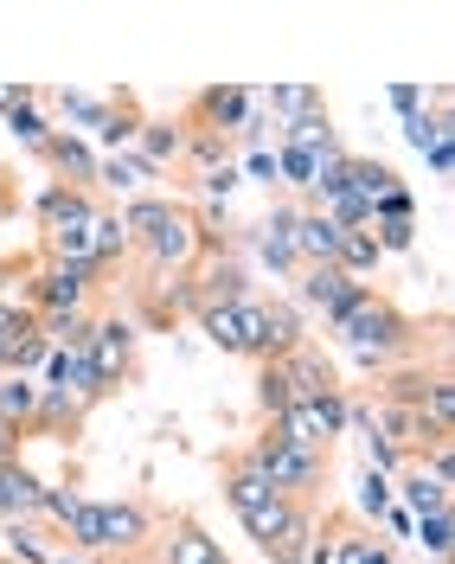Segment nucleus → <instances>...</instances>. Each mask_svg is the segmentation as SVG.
Returning a JSON list of instances; mask_svg holds the SVG:
<instances>
[{"label": "nucleus", "instance_id": "72a5a7b5", "mask_svg": "<svg viewBox=\"0 0 455 564\" xmlns=\"http://www.w3.org/2000/svg\"><path fill=\"white\" fill-rule=\"evenodd\" d=\"M411 532L423 539V552H430V558H449V539H455L449 507H443V513H423V520H411Z\"/></svg>", "mask_w": 455, "mask_h": 564}, {"label": "nucleus", "instance_id": "2eb2a0df", "mask_svg": "<svg viewBox=\"0 0 455 564\" xmlns=\"http://www.w3.org/2000/svg\"><path fill=\"white\" fill-rule=\"evenodd\" d=\"M257 109H263L257 104V90H206V97H199V116L218 122V135H245Z\"/></svg>", "mask_w": 455, "mask_h": 564}, {"label": "nucleus", "instance_id": "c85d7f7f", "mask_svg": "<svg viewBox=\"0 0 455 564\" xmlns=\"http://www.w3.org/2000/svg\"><path fill=\"white\" fill-rule=\"evenodd\" d=\"M257 104H270L277 116H289V122H295V116H308V109H327L315 84H282V90H263Z\"/></svg>", "mask_w": 455, "mask_h": 564}, {"label": "nucleus", "instance_id": "a878e982", "mask_svg": "<svg viewBox=\"0 0 455 564\" xmlns=\"http://www.w3.org/2000/svg\"><path fill=\"white\" fill-rule=\"evenodd\" d=\"M122 250H129L122 218H116V212H97V218H90V270H104L109 257H122Z\"/></svg>", "mask_w": 455, "mask_h": 564}, {"label": "nucleus", "instance_id": "ddd939ff", "mask_svg": "<svg viewBox=\"0 0 455 564\" xmlns=\"http://www.w3.org/2000/svg\"><path fill=\"white\" fill-rule=\"evenodd\" d=\"M161 564H231V558L218 552V539L199 520H174L167 545H161Z\"/></svg>", "mask_w": 455, "mask_h": 564}, {"label": "nucleus", "instance_id": "7ed1b4c3", "mask_svg": "<svg viewBox=\"0 0 455 564\" xmlns=\"http://www.w3.org/2000/svg\"><path fill=\"white\" fill-rule=\"evenodd\" d=\"M225 500H231L238 527H245L250 539L263 545V552H270L282 532H289V520L302 513V500H282V494L270 488V481H263V475H257L245 456H231V468H225Z\"/></svg>", "mask_w": 455, "mask_h": 564}, {"label": "nucleus", "instance_id": "f3484780", "mask_svg": "<svg viewBox=\"0 0 455 564\" xmlns=\"http://www.w3.org/2000/svg\"><path fill=\"white\" fill-rule=\"evenodd\" d=\"M33 513H39V481L20 462H0V520L20 527V520H33Z\"/></svg>", "mask_w": 455, "mask_h": 564}, {"label": "nucleus", "instance_id": "9b49d317", "mask_svg": "<svg viewBox=\"0 0 455 564\" xmlns=\"http://www.w3.org/2000/svg\"><path fill=\"white\" fill-rule=\"evenodd\" d=\"M39 386L71 391L84 411H90V404H104V391H97V379H90V359H84V347H52V359H45V379H39Z\"/></svg>", "mask_w": 455, "mask_h": 564}, {"label": "nucleus", "instance_id": "4d7b16f0", "mask_svg": "<svg viewBox=\"0 0 455 564\" xmlns=\"http://www.w3.org/2000/svg\"><path fill=\"white\" fill-rule=\"evenodd\" d=\"M0 206H7V199H0Z\"/></svg>", "mask_w": 455, "mask_h": 564}, {"label": "nucleus", "instance_id": "aec40b11", "mask_svg": "<svg viewBox=\"0 0 455 564\" xmlns=\"http://www.w3.org/2000/svg\"><path fill=\"white\" fill-rule=\"evenodd\" d=\"M33 411H39V379L7 372V379H0V423H7V430H26Z\"/></svg>", "mask_w": 455, "mask_h": 564}, {"label": "nucleus", "instance_id": "f8f14e48", "mask_svg": "<svg viewBox=\"0 0 455 564\" xmlns=\"http://www.w3.org/2000/svg\"><path fill=\"white\" fill-rule=\"evenodd\" d=\"M104 539L109 552H136V545L154 539V513L141 500H104Z\"/></svg>", "mask_w": 455, "mask_h": 564}, {"label": "nucleus", "instance_id": "a211bd4d", "mask_svg": "<svg viewBox=\"0 0 455 564\" xmlns=\"http://www.w3.org/2000/svg\"><path fill=\"white\" fill-rule=\"evenodd\" d=\"M39 154L65 174V186H90V180H97V154H90L77 135H45V148H39Z\"/></svg>", "mask_w": 455, "mask_h": 564}, {"label": "nucleus", "instance_id": "864d4df0", "mask_svg": "<svg viewBox=\"0 0 455 564\" xmlns=\"http://www.w3.org/2000/svg\"><path fill=\"white\" fill-rule=\"evenodd\" d=\"M13 449H20V430H7V423H0V462H13Z\"/></svg>", "mask_w": 455, "mask_h": 564}, {"label": "nucleus", "instance_id": "3c124183", "mask_svg": "<svg viewBox=\"0 0 455 564\" xmlns=\"http://www.w3.org/2000/svg\"><path fill=\"white\" fill-rule=\"evenodd\" d=\"M250 180H263V186H270V180H282L277 174V154H250Z\"/></svg>", "mask_w": 455, "mask_h": 564}, {"label": "nucleus", "instance_id": "6ab92c4d", "mask_svg": "<svg viewBox=\"0 0 455 564\" xmlns=\"http://www.w3.org/2000/svg\"><path fill=\"white\" fill-rule=\"evenodd\" d=\"M65 539H71V552L104 558V552H109V539H104V500H77V507L65 513Z\"/></svg>", "mask_w": 455, "mask_h": 564}, {"label": "nucleus", "instance_id": "9d476101", "mask_svg": "<svg viewBox=\"0 0 455 564\" xmlns=\"http://www.w3.org/2000/svg\"><path fill=\"white\" fill-rule=\"evenodd\" d=\"M277 366H282V379H289V391H295V404H315V398H327V391H340L334 366H327L308 340H302V347H289Z\"/></svg>", "mask_w": 455, "mask_h": 564}, {"label": "nucleus", "instance_id": "0eeeda50", "mask_svg": "<svg viewBox=\"0 0 455 564\" xmlns=\"http://www.w3.org/2000/svg\"><path fill=\"white\" fill-rule=\"evenodd\" d=\"M90 302V270H77V263H45L33 282H26V308L33 315H71V308H84Z\"/></svg>", "mask_w": 455, "mask_h": 564}, {"label": "nucleus", "instance_id": "412c9836", "mask_svg": "<svg viewBox=\"0 0 455 564\" xmlns=\"http://www.w3.org/2000/svg\"><path fill=\"white\" fill-rule=\"evenodd\" d=\"M77 423H84V404H77L71 391L39 386V411H33V423H26V430H77Z\"/></svg>", "mask_w": 455, "mask_h": 564}, {"label": "nucleus", "instance_id": "20e7f679", "mask_svg": "<svg viewBox=\"0 0 455 564\" xmlns=\"http://www.w3.org/2000/svg\"><path fill=\"white\" fill-rule=\"evenodd\" d=\"M90 218H97V199H90V186H52L45 199H39V231H45V245H52V263H77V270H90ZM97 276V270H90Z\"/></svg>", "mask_w": 455, "mask_h": 564}, {"label": "nucleus", "instance_id": "79ce46f5", "mask_svg": "<svg viewBox=\"0 0 455 564\" xmlns=\"http://www.w3.org/2000/svg\"><path fill=\"white\" fill-rule=\"evenodd\" d=\"M404 135H411V148H436L449 135V122L443 116H404Z\"/></svg>", "mask_w": 455, "mask_h": 564}, {"label": "nucleus", "instance_id": "b1692460", "mask_svg": "<svg viewBox=\"0 0 455 564\" xmlns=\"http://www.w3.org/2000/svg\"><path fill=\"white\" fill-rule=\"evenodd\" d=\"M39 334L52 340V347H84L90 340V327H97V315L90 308H71V315H33Z\"/></svg>", "mask_w": 455, "mask_h": 564}, {"label": "nucleus", "instance_id": "13d9d810", "mask_svg": "<svg viewBox=\"0 0 455 564\" xmlns=\"http://www.w3.org/2000/svg\"><path fill=\"white\" fill-rule=\"evenodd\" d=\"M391 564H398V558H391Z\"/></svg>", "mask_w": 455, "mask_h": 564}, {"label": "nucleus", "instance_id": "49530a36", "mask_svg": "<svg viewBox=\"0 0 455 564\" xmlns=\"http://www.w3.org/2000/svg\"><path fill=\"white\" fill-rule=\"evenodd\" d=\"M141 174H148V167H129V161H97V180H109V186H136Z\"/></svg>", "mask_w": 455, "mask_h": 564}, {"label": "nucleus", "instance_id": "2f4dec72", "mask_svg": "<svg viewBox=\"0 0 455 564\" xmlns=\"http://www.w3.org/2000/svg\"><path fill=\"white\" fill-rule=\"evenodd\" d=\"M257 398H263V411H270V417L295 411V391H289V379H282L277 359H263V372H257Z\"/></svg>", "mask_w": 455, "mask_h": 564}, {"label": "nucleus", "instance_id": "a19ab883", "mask_svg": "<svg viewBox=\"0 0 455 564\" xmlns=\"http://www.w3.org/2000/svg\"><path fill=\"white\" fill-rule=\"evenodd\" d=\"M372 245H379V250H411V245H418V225H411V218H391V225H372Z\"/></svg>", "mask_w": 455, "mask_h": 564}, {"label": "nucleus", "instance_id": "5701e85b", "mask_svg": "<svg viewBox=\"0 0 455 564\" xmlns=\"http://www.w3.org/2000/svg\"><path fill=\"white\" fill-rule=\"evenodd\" d=\"M263 340H270V359H282L289 347H302V315L289 302H263Z\"/></svg>", "mask_w": 455, "mask_h": 564}, {"label": "nucleus", "instance_id": "de8ad7c7", "mask_svg": "<svg viewBox=\"0 0 455 564\" xmlns=\"http://www.w3.org/2000/svg\"><path fill=\"white\" fill-rule=\"evenodd\" d=\"M7 539H13V552H20V558H26V564H52V558H45V552H39V545H33V532H26V527H13V532H7Z\"/></svg>", "mask_w": 455, "mask_h": 564}, {"label": "nucleus", "instance_id": "8fccbe9b", "mask_svg": "<svg viewBox=\"0 0 455 564\" xmlns=\"http://www.w3.org/2000/svg\"><path fill=\"white\" fill-rule=\"evenodd\" d=\"M391 104L404 109V116H418V104H423V90H418V84H398V90H391Z\"/></svg>", "mask_w": 455, "mask_h": 564}, {"label": "nucleus", "instance_id": "39448f33", "mask_svg": "<svg viewBox=\"0 0 455 564\" xmlns=\"http://www.w3.org/2000/svg\"><path fill=\"white\" fill-rule=\"evenodd\" d=\"M245 462L282 494V500H302V507H308V494H315V488H327V456L289 449V443H277L270 430H263V436L245 449Z\"/></svg>", "mask_w": 455, "mask_h": 564}, {"label": "nucleus", "instance_id": "f03ea898", "mask_svg": "<svg viewBox=\"0 0 455 564\" xmlns=\"http://www.w3.org/2000/svg\"><path fill=\"white\" fill-rule=\"evenodd\" d=\"M122 231L141 238L148 250V263L154 270H180V263H193V250H199V218L174 199H136V206L122 212Z\"/></svg>", "mask_w": 455, "mask_h": 564}, {"label": "nucleus", "instance_id": "6e6552de", "mask_svg": "<svg viewBox=\"0 0 455 564\" xmlns=\"http://www.w3.org/2000/svg\"><path fill=\"white\" fill-rule=\"evenodd\" d=\"M315 532H327L321 539V552H327V564H391V552L372 539V527L366 520H347V513H334V520H321Z\"/></svg>", "mask_w": 455, "mask_h": 564}, {"label": "nucleus", "instance_id": "c03bdc74", "mask_svg": "<svg viewBox=\"0 0 455 564\" xmlns=\"http://www.w3.org/2000/svg\"><path fill=\"white\" fill-rule=\"evenodd\" d=\"M391 218H411V193H404V186H391L386 199L372 206V225H391Z\"/></svg>", "mask_w": 455, "mask_h": 564}, {"label": "nucleus", "instance_id": "603ef678", "mask_svg": "<svg viewBox=\"0 0 455 564\" xmlns=\"http://www.w3.org/2000/svg\"><path fill=\"white\" fill-rule=\"evenodd\" d=\"M206 186H212V193H231V186H238V167H212Z\"/></svg>", "mask_w": 455, "mask_h": 564}, {"label": "nucleus", "instance_id": "393cba45", "mask_svg": "<svg viewBox=\"0 0 455 564\" xmlns=\"http://www.w3.org/2000/svg\"><path fill=\"white\" fill-rule=\"evenodd\" d=\"M26 334H33V308H26V302H20V308H13V302H7V295H0V379H7V372H13V347H20V340H26Z\"/></svg>", "mask_w": 455, "mask_h": 564}, {"label": "nucleus", "instance_id": "bb28decb", "mask_svg": "<svg viewBox=\"0 0 455 564\" xmlns=\"http://www.w3.org/2000/svg\"><path fill=\"white\" fill-rule=\"evenodd\" d=\"M308 545H315V513L302 507V513L289 520V532L270 545V564H308Z\"/></svg>", "mask_w": 455, "mask_h": 564}, {"label": "nucleus", "instance_id": "dca6fc26", "mask_svg": "<svg viewBox=\"0 0 455 564\" xmlns=\"http://www.w3.org/2000/svg\"><path fill=\"white\" fill-rule=\"evenodd\" d=\"M334 250H340V225L327 212H295V257H302V270L308 263H334Z\"/></svg>", "mask_w": 455, "mask_h": 564}, {"label": "nucleus", "instance_id": "cd10ccee", "mask_svg": "<svg viewBox=\"0 0 455 564\" xmlns=\"http://www.w3.org/2000/svg\"><path fill=\"white\" fill-rule=\"evenodd\" d=\"M398 488H404V507H411L418 520H423V513H443V507H449V488H443V481H430L423 468H411Z\"/></svg>", "mask_w": 455, "mask_h": 564}, {"label": "nucleus", "instance_id": "c9c22d12", "mask_svg": "<svg viewBox=\"0 0 455 564\" xmlns=\"http://www.w3.org/2000/svg\"><path fill=\"white\" fill-rule=\"evenodd\" d=\"M199 327H206L212 347L238 352V302H225V308H206V315H199Z\"/></svg>", "mask_w": 455, "mask_h": 564}, {"label": "nucleus", "instance_id": "f257e3e1", "mask_svg": "<svg viewBox=\"0 0 455 564\" xmlns=\"http://www.w3.org/2000/svg\"><path fill=\"white\" fill-rule=\"evenodd\" d=\"M334 340L353 352V359H366V366H386L391 352H404L411 340H418V321L404 315L391 295H379V289H366L359 302H353L347 315L334 321Z\"/></svg>", "mask_w": 455, "mask_h": 564}, {"label": "nucleus", "instance_id": "473e14b6", "mask_svg": "<svg viewBox=\"0 0 455 564\" xmlns=\"http://www.w3.org/2000/svg\"><path fill=\"white\" fill-rule=\"evenodd\" d=\"M315 167H321V148H282L277 154V174H289V186L315 193Z\"/></svg>", "mask_w": 455, "mask_h": 564}, {"label": "nucleus", "instance_id": "f704fd0d", "mask_svg": "<svg viewBox=\"0 0 455 564\" xmlns=\"http://www.w3.org/2000/svg\"><path fill=\"white\" fill-rule=\"evenodd\" d=\"M136 141H141L148 161H174L180 154V129L174 122H148V129H136ZM148 161H141V167H148Z\"/></svg>", "mask_w": 455, "mask_h": 564}, {"label": "nucleus", "instance_id": "6e6d98bb", "mask_svg": "<svg viewBox=\"0 0 455 564\" xmlns=\"http://www.w3.org/2000/svg\"><path fill=\"white\" fill-rule=\"evenodd\" d=\"M0 564H13V558H0Z\"/></svg>", "mask_w": 455, "mask_h": 564}, {"label": "nucleus", "instance_id": "a18cd8bd", "mask_svg": "<svg viewBox=\"0 0 455 564\" xmlns=\"http://www.w3.org/2000/svg\"><path fill=\"white\" fill-rule=\"evenodd\" d=\"M77 507V494H65V488H39V513H52L58 527H65V513Z\"/></svg>", "mask_w": 455, "mask_h": 564}, {"label": "nucleus", "instance_id": "09e8293b", "mask_svg": "<svg viewBox=\"0 0 455 564\" xmlns=\"http://www.w3.org/2000/svg\"><path fill=\"white\" fill-rule=\"evenodd\" d=\"M449 167H455V148H449V135H443L430 148V174H449Z\"/></svg>", "mask_w": 455, "mask_h": 564}, {"label": "nucleus", "instance_id": "7c9ffc66", "mask_svg": "<svg viewBox=\"0 0 455 564\" xmlns=\"http://www.w3.org/2000/svg\"><path fill=\"white\" fill-rule=\"evenodd\" d=\"M238 352L245 359H270V340H263V302H238Z\"/></svg>", "mask_w": 455, "mask_h": 564}, {"label": "nucleus", "instance_id": "c756f323", "mask_svg": "<svg viewBox=\"0 0 455 564\" xmlns=\"http://www.w3.org/2000/svg\"><path fill=\"white\" fill-rule=\"evenodd\" d=\"M423 423H430V430H443V436H449V423H455V386H449V372H436V379H430V391H423Z\"/></svg>", "mask_w": 455, "mask_h": 564}, {"label": "nucleus", "instance_id": "4c0bfd02", "mask_svg": "<svg viewBox=\"0 0 455 564\" xmlns=\"http://www.w3.org/2000/svg\"><path fill=\"white\" fill-rule=\"evenodd\" d=\"M45 359H52V340H45V334H39V321H33V334H26V340H20V347H13V372H20V379H26V372H33V366H45Z\"/></svg>", "mask_w": 455, "mask_h": 564}, {"label": "nucleus", "instance_id": "4be33fe9", "mask_svg": "<svg viewBox=\"0 0 455 564\" xmlns=\"http://www.w3.org/2000/svg\"><path fill=\"white\" fill-rule=\"evenodd\" d=\"M379 257H386V250L372 245V231H340V250H334V270H340V276H372V270H379Z\"/></svg>", "mask_w": 455, "mask_h": 564}, {"label": "nucleus", "instance_id": "58836bf2", "mask_svg": "<svg viewBox=\"0 0 455 564\" xmlns=\"http://www.w3.org/2000/svg\"><path fill=\"white\" fill-rule=\"evenodd\" d=\"M193 148V161H206V167H225V154H231V135H218V129H199V135L186 141Z\"/></svg>", "mask_w": 455, "mask_h": 564}, {"label": "nucleus", "instance_id": "37998d69", "mask_svg": "<svg viewBox=\"0 0 455 564\" xmlns=\"http://www.w3.org/2000/svg\"><path fill=\"white\" fill-rule=\"evenodd\" d=\"M7 116H13V135L26 141V148H45V135H52V129H45V116H39L33 104H26V109H7Z\"/></svg>", "mask_w": 455, "mask_h": 564}, {"label": "nucleus", "instance_id": "5fc2aeb1", "mask_svg": "<svg viewBox=\"0 0 455 564\" xmlns=\"http://www.w3.org/2000/svg\"><path fill=\"white\" fill-rule=\"evenodd\" d=\"M58 564H77V558H58Z\"/></svg>", "mask_w": 455, "mask_h": 564}, {"label": "nucleus", "instance_id": "423d86ee", "mask_svg": "<svg viewBox=\"0 0 455 564\" xmlns=\"http://www.w3.org/2000/svg\"><path fill=\"white\" fill-rule=\"evenodd\" d=\"M84 359H90V379H97V391H116L129 372H136V327L129 321L104 315L97 327H90V340H84Z\"/></svg>", "mask_w": 455, "mask_h": 564}, {"label": "nucleus", "instance_id": "4468645a", "mask_svg": "<svg viewBox=\"0 0 455 564\" xmlns=\"http://www.w3.org/2000/svg\"><path fill=\"white\" fill-rule=\"evenodd\" d=\"M257 257L270 263V270H302V257H295V206H277L263 218V231H257Z\"/></svg>", "mask_w": 455, "mask_h": 564}, {"label": "nucleus", "instance_id": "e433bc0d", "mask_svg": "<svg viewBox=\"0 0 455 564\" xmlns=\"http://www.w3.org/2000/svg\"><path fill=\"white\" fill-rule=\"evenodd\" d=\"M334 129H327V109H308V116H295L289 122V148H327Z\"/></svg>", "mask_w": 455, "mask_h": 564}, {"label": "nucleus", "instance_id": "1a4fd4ad", "mask_svg": "<svg viewBox=\"0 0 455 564\" xmlns=\"http://www.w3.org/2000/svg\"><path fill=\"white\" fill-rule=\"evenodd\" d=\"M366 289H372V282L340 276L334 263H308V270H302V302H308V308H321V321H327V327L347 315V308L359 302V295H366Z\"/></svg>", "mask_w": 455, "mask_h": 564}, {"label": "nucleus", "instance_id": "ea45409f", "mask_svg": "<svg viewBox=\"0 0 455 564\" xmlns=\"http://www.w3.org/2000/svg\"><path fill=\"white\" fill-rule=\"evenodd\" d=\"M386 507H391L386 475H372V468H366V488H359V513H366V520H386Z\"/></svg>", "mask_w": 455, "mask_h": 564}]
</instances>
